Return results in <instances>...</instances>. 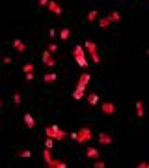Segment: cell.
<instances>
[{"instance_id": "34", "label": "cell", "mask_w": 149, "mask_h": 168, "mask_svg": "<svg viewBox=\"0 0 149 168\" xmlns=\"http://www.w3.org/2000/svg\"><path fill=\"white\" fill-rule=\"evenodd\" d=\"M49 35H50V38H56V30L50 28V30H49Z\"/></svg>"}, {"instance_id": "33", "label": "cell", "mask_w": 149, "mask_h": 168, "mask_svg": "<svg viewBox=\"0 0 149 168\" xmlns=\"http://www.w3.org/2000/svg\"><path fill=\"white\" fill-rule=\"evenodd\" d=\"M39 6H49V0H37Z\"/></svg>"}, {"instance_id": "19", "label": "cell", "mask_w": 149, "mask_h": 168, "mask_svg": "<svg viewBox=\"0 0 149 168\" xmlns=\"http://www.w3.org/2000/svg\"><path fill=\"white\" fill-rule=\"evenodd\" d=\"M52 146H54V138L45 136V147H47V150H52Z\"/></svg>"}, {"instance_id": "6", "label": "cell", "mask_w": 149, "mask_h": 168, "mask_svg": "<svg viewBox=\"0 0 149 168\" xmlns=\"http://www.w3.org/2000/svg\"><path fill=\"white\" fill-rule=\"evenodd\" d=\"M101 110H102V114L110 116V114H114V112H116V105H114V103H110V101H106V103H102V105H101Z\"/></svg>"}, {"instance_id": "4", "label": "cell", "mask_w": 149, "mask_h": 168, "mask_svg": "<svg viewBox=\"0 0 149 168\" xmlns=\"http://www.w3.org/2000/svg\"><path fill=\"white\" fill-rule=\"evenodd\" d=\"M90 80H91V75H90V73H82V75H80V79H78V84H76V88H75V90H78V91H86V86H88Z\"/></svg>"}, {"instance_id": "5", "label": "cell", "mask_w": 149, "mask_h": 168, "mask_svg": "<svg viewBox=\"0 0 149 168\" xmlns=\"http://www.w3.org/2000/svg\"><path fill=\"white\" fill-rule=\"evenodd\" d=\"M41 58H43V64L47 65V67H54V65H56V60L52 58V52H50L49 49H47V50H43Z\"/></svg>"}, {"instance_id": "11", "label": "cell", "mask_w": 149, "mask_h": 168, "mask_svg": "<svg viewBox=\"0 0 149 168\" xmlns=\"http://www.w3.org/2000/svg\"><path fill=\"white\" fill-rule=\"evenodd\" d=\"M99 142H101L102 146H108V144H112V136L106 135V133H101L99 135Z\"/></svg>"}, {"instance_id": "1", "label": "cell", "mask_w": 149, "mask_h": 168, "mask_svg": "<svg viewBox=\"0 0 149 168\" xmlns=\"http://www.w3.org/2000/svg\"><path fill=\"white\" fill-rule=\"evenodd\" d=\"M45 136H50V138H54V140H64V138H67L69 133H65V131H61L58 125H50L45 129Z\"/></svg>"}, {"instance_id": "10", "label": "cell", "mask_w": 149, "mask_h": 168, "mask_svg": "<svg viewBox=\"0 0 149 168\" xmlns=\"http://www.w3.org/2000/svg\"><path fill=\"white\" fill-rule=\"evenodd\" d=\"M13 49H17L19 52H24V50H26V45H24L23 39H13Z\"/></svg>"}, {"instance_id": "36", "label": "cell", "mask_w": 149, "mask_h": 168, "mask_svg": "<svg viewBox=\"0 0 149 168\" xmlns=\"http://www.w3.org/2000/svg\"><path fill=\"white\" fill-rule=\"evenodd\" d=\"M0 106H2V99H0Z\"/></svg>"}, {"instance_id": "18", "label": "cell", "mask_w": 149, "mask_h": 168, "mask_svg": "<svg viewBox=\"0 0 149 168\" xmlns=\"http://www.w3.org/2000/svg\"><path fill=\"white\" fill-rule=\"evenodd\" d=\"M43 159H45V164H49V162L52 161V157H50V150H47V147L43 150Z\"/></svg>"}, {"instance_id": "25", "label": "cell", "mask_w": 149, "mask_h": 168, "mask_svg": "<svg viewBox=\"0 0 149 168\" xmlns=\"http://www.w3.org/2000/svg\"><path fill=\"white\" fill-rule=\"evenodd\" d=\"M20 101H23L20 94H19V91H15V94H13V103H15V105H20Z\"/></svg>"}, {"instance_id": "15", "label": "cell", "mask_w": 149, "mask_h": 168, "mask_svg": "<svg viewBox=\"0 0 149 168\" xmlns=\"http://www.w3.org/2000/svg\"><path fill=\"white\" fill-rule=\"evenodd\" d=\"M134 106H136V116L138 118H143V103L142 101H136Z\"/></svg>"}, {"instance_id": "3", "label": "cell", "mask_w": 149, "mask_h": 168, "mask_svg": "<svg viewBox=\"0 0 149 168\" xmlns=\"http://www.w3.org/2000/svg\"><path fill=\"white\" fill-rule=\"evenodd\" d=\"M91 131L88 129V127H82V129H78L76 131V142L78 144H84V142H88V140H91Z\"/></svg>"}, {"instance_id": "22", "label": "cell", "mask_w": 149, "mask_h": 168, "mask_svg": "<svg viewBox=\"0 0 149 168\" xmlns=\"http://www.w3.org/2000/svg\"><path fill=\"white\" fill-rule=\"evenodd\" d=\"M97 15H99V13H97L95 9H91V11H90L88 15H86V19H88V21L91 23V21H95V19H97Z\"/></svg>"}, {"instance_id": "9", "label": "cell", "mask_w": 149, "mask_h": 168, "mask_svg": "<svg viewBox=\"0 0 149 168\" xmlns=\"http://www.w3.org/2000/svg\"><path fill=\"white\" fill-rule=\"evenodd\" d=\"M56 80H58V73H54V71L43 75V82H56Z\"/></svg>"}, {"instance_id": "26", "label": "cell", "mask_w": 149, "mask_h": 168, "mask_svg": "<svg viewBox=\"0 0 149 168\" xmlns=\"http://www.w3.org/2000/svg\"><path fill=\"white\" fill-rule=\"evenodd\" d=\"M108 19H110L112 23H114V21H119V13H117V11H112V13L108 15Z\"/></svg>"}, {"instance_id": "30", "label": "cell", "mask_w": 149, "mask_h": 168, "mask_svg": "<svg viewBox=\"0 0 149 168\" xmlns=\"http://www.w3.org/2000/svg\"><path fill=\"white\" fill-rule=\"evenodd\" d=\"M136 166H138V168H149V162H145V161H142V162H138Z\"/></svg>"}, {"instance_id": "17", "label": "cell", "mask_w": 149, "mask_h": 168, "mask_svg": "<svg viewBox=\"0 0 149 168\" xmlns=\"http://www.w3.org/2000/svg\"><path fill=\"white\" fill-rule=\"evenodd\" d=\"M69 34H71L69 28H61V30H60V39H61V41H65V39L69 38Z\"/></svg>"}, {"instance_id": "28", "label": "cell", "mask_w": 149, "mask_h": 168, "mask_svg": "<svg viewBox=\"0 0 149 168\" xmlns=\"http://www.w3.org/2000/svg\"><path fill=\"white\" fill-rule=\"evenodd\" d=\"M95 168H105L106 164H105V162H102V161H99V159H95V164H93Z\"/></svg>"}, {"instance_id": "7", "label": "cell", "mask_w": 149, "mask_h": 168, "mask_svg": "<svg viewBox=\"0 0 149 168\" xmlns=\"http://www.w3.org/2000/svg\"><path fill=\"white\" fill-rule=\"evenodd\" d=\"M47 8H49L54 15H61V13H64V9H61V6L56 2V0H49V6H47Z\"/></svg>"}, {"instance_id": "14", "label": "cell", "mask_w": 149, "mask_h": 168, "mask_svg": "<svg viewBox=\"0 0 149 168\" xmlns=\"http://www.w3.org/2000/svg\"><path fill=\"white\" fill-rule=\"evenodd\" d=\"M24 123H26L28 129H34V125H35L34 116H32V114H24Z\"/></svg>"}, {"instance_id": "21", "label": "cell", "mask_w": 149, "mask_h": 168, "mask_svg": "<svg viewBox=\"0 0 149 168\" xmlns=\"http://www.w3.org/2000/svg\"><path fill=\"white\" fill-rule=\"evenodd\" d=\"M23 71H24V73H34V64H32V62L24 64V65H23Z\"/></svg>"}, {"instance_id": "23", "label": "cell", "mask_w": 149, "mask_h": 168, "mask_svg": "<svg viewBox=\"0 0 149 168\" xmlns=\"http://www.w3.org/2000/svg\"><path fill=\"white\" fill-rule=\"evenodd\" d=\"M82 97H84V91H78V90L73 91V99H75V101H78V99H82Z\"/></svg>"}, {"instance_id": "31", "label": "cell", "mask_w": 149, "mask_h": 168, "mask_svg": "<svg viewBox=\"0 0 149 168\" xmlns=\"http://www.w3.org/2000/svg\"><path fill=\"white\" fill-rule=\"evenodd\" d=\"M2 62H4V64H6V65H9V64H11V62H13V58H9V56H4V60H2Z\"/></svg>"}, {"instance_id": "16", "label": "cell", "mask_w": 149, "mask_h": 168, "mask_svg": "<svg viewBox=\"0 0 149 168\" xmlns=\"http://www.w3.org/2000/svg\"><path fill=\"white\" fill-rule=\"evenodd\" d=\"M88 103H90L91 106L99 105V95H97V94H90V95H88Z\"/></svg>"}, {"instance_id": "12", "label": "cell", "mask_w": 149, "mask_h": 168, "mask_svg": "<svg viewBox=\"0 0 149 168\" xmlns=\"http://www.w3.org/2000/svg\"><path fill=\"white\" fill-rule=\"evenodd\" d=\"M84 47H86V50H88V54H95L97 52V43H93V41H86Z\"/></svg>"}, {"instance_id": "35", "label": "cell", "mask_w": 149, "mask_h": 168, "mask_svg": "<svg viewBox=\"0 0 149 168\" xmlns=\"http://www.w3.org/2000/svg\"><path fill=\"white\" fill-rule=\"evenodd\" d=\"M69 138H73V140L76 142V133H69Z\"/></svg>"}, {"instance_id": "24", "label": "cell", "mask_w": 149, "mask_h": 168, "mask_svg": "<svg viewBox=\"0 0 149 168\" xmlns=\"http://www.w3.org/2000/svg\"><path fill=\"white\" fill-rule=\"evenodd\" d=\"M19 157H23V159H28V157H32V150H24V151H20Z\"/></svg>"}, {"instance_id": "20", "label": "cell", "mask_w": 149, "mask_h": 168, "mask_svg": "<svg viewBox=\"0 0 149 168\" xmlns=\"http://www.w3.org/2000/svg\"><path fill=\"white\" fill-rule=\"evenodd\" d=\"M110 23H112V21H110L108 17H102V19H99V26H101V28H106Z\"/></svg>"}, {"instance_id": "27", "label": "cell", "mask_w": 149, "mask_h": 168, "mask_svg": "<svg viewBox=\"0 0 149 168\" xmlns=\"http://www.w3.org/2000/svg\"><path fill=\"white\" fill-rule=\"evenodd\" d=\"M90 58H91V62H93V64H99V62H101V60H99V54H97V52H95V54H90Z\"/></svg>"}, {"instance_id": "37", "label": "cell", "mask_w": 149, "mask_h": 168, "mask_svg": "<svg viewBox=\"0 0 149 168\" xmlns=\"http://www.w3.org/2000/svg\"><path fill=\"white\" fill-rule=\"evenodd\" d=\"M147 56H149V50H147Z\"/></svg>"}, {"instance_id": "8", "label": "cell", "mask_w": 149, "mask_h": 168, "mask_svg": "<svg viewBox=\"0 0 149 168\" xmlns=\"http://www.w3.org/2000/svg\"><path fill=\"white\" fill-rule=\"evenodd\" d=\"M99 150H97V147H88V150H86V157H88V159H99Z\"/></svg>"}, {"instance_id": "13", "label": "cell", "mask_w": 149, "mask_h": 168, "mask_svg": "<svg viewBox=\"0 0 149 168\" xmlns=\"http://www.w3.org/2000/svg\"><path fill=\"white\" fill-rule=\"evenodd\" d=\"M47 166H49V168H67V164H65L64 161H60V159H58V161H54V159H52Z\"/></svg>"}, {"instance_id": "32", "label": "cell", "mask_w": 149, "mask_h": 168, "mask_svg": "<svg viewBox=\"0 0 149 168\" xmlns=\"http://www.w3.org/2000/svg\"><path fill=\"white\" fill-rule=\"evenodd\" d=\"M24 79H26L28 82H30V80H34V73H26V75H24Z\"/></svg>"}, {"instance_id": "29", "label": "cell", "mask_w": 149, "mask_h": 168, "mask_svg": "<svg viewBox=\"0 0 149 168\" xmlns=\"http://www.w3.org/2000/svg\"><path fill=\"white\" fill-rule=\"evenodd\" d=\"M49 50H50V52H56V50H58V45H56V43H50V45H49Z\"/></svg>"}, {"instance_id": "2", "label": "cell", "mask_w": 149, "mask_h": 168, "mask_svg": "<svg viewBox=\"0 0 149 168\" xmlns=\"http://www.w3.org/2000/svg\"><path fill=\"white\" fill-rule=\"evenodd\" d=\"M73 56H75L76 64H78L80 67H88V60H86V54H84V49H82V45H75Z\"/></svg>"}]
</instances>
